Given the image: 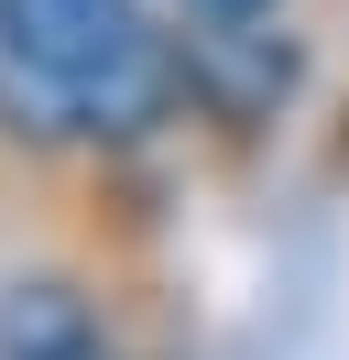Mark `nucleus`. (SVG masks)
<instances>
[{
    "label": "nucleus",
    "instance_id": "1",
    "mask_svg": "<svg viewBox=\"0 0 349 360\" xmlns=\"http://www.w3.org/2000/svg\"><path fill=\"white\" fill-rule=\"evenodd\" d=\"M186 88V33H164L153 0H0V131L33 153L153 142Z\"/></svg>",
    "mask_w": 349,
    "mask_h": 360
},
{
    "label": "nucleus",
    "instance_id": "2",
    "mask_svg": "<svg viewBox=\"0 0 349 360\" xmlns=\"http://www.w3.org/2000/svg\"><path fill=\"white\" fill-rule=\"evenodd\" d=\"M0 360H120V338L77 273H0Z\"/></svg>",
    "mask_w": 349,
    "mask_h": 360
},
{
    "label": "nucleus",
    "instance_id": "3",
    "mask_svg": "<svg viewBox=\"0 0 349 360\" xmlns=\"http://www.w3.org/2000/svg\"><path fill=\"white\" fill-rule=\"evenodd\" d=\"M196 22H262V11H273V0H186Z\"/></svg>",
    "mask_w": 349,
    "mask_h": 360
}]
</instances>
